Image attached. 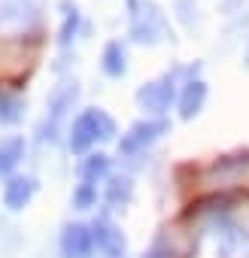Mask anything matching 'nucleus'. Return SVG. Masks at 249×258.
Segmentation results:
<instances>
[{"label": "nucleus", "mask_w": 249, "mask_h": 258, "mask_svg": "<svg viewBox=\"0 0 249 258\" xmlns=\"http://www.w3.org/2000/svg\"><path fill=\"white\" fill-rule=\"evenodd\" d=\"M167 121L164 118H140V121H134L128 131L121 134V140H118V152L121 155H137V152H143L146 146H152L161 134H167Z\"/></svg>", "instance_id": "nucleus-6"}, {"label": "nucleus", "mask_w": 249, "mask_h": 258, "mask_svg": "<svg viewBox=\"0 0 249 258\" xmlns=\"http://www.w3.org/2000/svg\"><path fill=\"white\" fill-rule=\"evenodd\" d=\"M25 115V100L19 94L0 91V124H16Z\"/></svg>", "instance_id": "nucleus-17"}, {"label": "nucleus", "mask_w": 249, "mask_h": 258, "mask_svg": "<svg viewBox=\"0 0 249 258\" xmlns=\"http://www.w3.org/2000/svg\"><path fill=\"white\" fill-rule=\"evenodd\" d=\"M58 249H61V258H91L94 249H97L94 246L91 225H82V222L64 225L61 240H58Z\"/></svg>", "instance_id": "nucleus-8"}, {"label": "nucleus", "mask_w": 249, "mask_h": 258, "mask_svg": "<svg viewBox=\"0 0 249 258\" xmlns=\"http://www.w3.org/2000/svg\"><path fill=\"white\" fill-rule=\"evenodd\" d=\"M25 158V137L13 134V137H4L0 140V176H13V170L22 164Z\"/></svg>", "instance_id": "nucleus-13"}, {"label": "nucleus", "mask_w": 249, "mask_h": 258, "mask_svg": "<svg viewBox=\"0 0 249 258\" xmlns=\"http://www.w3.org/2000/svg\"><path fill=\"white\" fill-rule=\"evenodd\" d=\"M91 234H94V246L106 255V258H121L125 249H128V240L118 231V225H112L109 219H97L91 225Z\"/></svg>", "instance_id": "nucleus-10"}, {"label": "nucleus", "mask_w": 249, "mask_h": 258, "mask_svg": "<svg viewBox=\"0 0 249 258\" xmlns=\"http://www.w3.org/2000/svg\"><path fill=\"white\" fill-rule=\"evenodd\" d=\"M176 100H179L176 97V82H173L170 73L137 88V106L146 109V112H152V115H164Z\"/></svg>", "instance_id": "nucleus-5"}, {"label": "nucleus", "mask_w": 249, "mask_h": 258, "mask_svg": "<svg viewBox=\"0 0 249 258\" xmlns=\"http://www.w3.org/2000/svg\"><path fill=\"white\" fill-rule=\"evenodd\" d=\"M207 94H210V88H207V82L204 79H189L185 85H182V91H179V100H176V106H179V118H195L201 109H204V103H207Z\"/></svg>", "instance_id": "nucleus-11"}, {"label": "nucleus", "mask_w": 249, "mask_h": 258, "mask_svg": "<svg viewBox=\"0 0 249 258\" xmlns=\"http://www.w3.org/2000/svg\"><path fill=\"white\" fill-rule=\"evenodd\" d=\"M76 97H79V85H76V82H61V85L49 94V100H46V121H43V131H40L43 140H55L58 127H61L64 115L73 109Z\"/></svg>", "instance_id": "nucleus-4"}, {"label": "nucleus", "mask_w": 249, "mask_h": 258, "mask_svg": "<svg viewBox=\"0 0 249 258\" xmlns=\"http://www.w3.org/2000/svg\"><path fill=\"white\" fill-rule=\"evenodd\" d=\"M131 40L137 46H158L164 43L170 34V22L164 16V10L152 0H140V4L131 7V28H128Z\"/></svg>", "instance_id": "nucleus-3"}, {"label": "nucleus", "mask_w": 249, "mask_h": 258, "mask_svg": "<svg viewBox=\"0 0 249 258\" xmlns=\"http://www.w3.org/2000/svg\"><path fill=\"white\" fill-rule=\"evenodd\" d=\"M167 255H170V252H161V243H155V249H149L143 258H167Z\"/></svg>", "instance_id": "nucleus-19"}, {"label": "nucleus", "mask_w": 249, "mask_h": 258, "mask_svg": "<svg viewBox=\"0 0 249 258\" xmlns=\"http://www.w3.org/2000/svg\"><path fill=\"white\" fill-rule=\"evenodd\" d=\"M61 7H64V13H61V28H58V46L67 49V46L76 40V31H79L82 16H79V7L70 4V0H64Z\"/></svg>", "instance_id": "nucleus-16"}, {"label": "nucleus", "mask_w": 249, "mask_h": 258, "mask_svg": "<svg viewBox=\"0 0 249 258\" xmlns=\"http://www.w3.org/2000/svg\"><path fill=\"white\" fill-rule=\"evenodd\" d=\"M100 70L109 76V79H121L128 73V55H125V46L118 40H109L103 46V55H100Z\"/></svg>", "instance_id": "nucleus-12"}, {"label": "nucleus", "mask_w": 249, "mask_h": 258, "mask_svg": "<svg viewBox=\"0 0 249 258\" xmlns=\"http://www.w3.org/2000/svg\"><path fill=\"white\" fill-rule=\"evenodd\" d=\"M97 204V185H88V182H79L73 188V207L76 210H91Z\"/></svg>", "instance_id": "nucleus-18"}, {"label": "nucleus", "mask_w": 249, "mask_h": 258, "mask_svg": "<svg viewBox=\"0 0 249 258\" xmlns=\"http://www.w3.org/2000/svg\"><path fill=\"white\" fill-rule=\"evenodd\" d=\"M246 64H249V49H246Z\"/></svg>", "instance_id": "nucleus-20"}, {"label": "nucleus", "mask_w": 249, "mask_h": 258, "mask_svg": "<svg viewBox=\"0 0 249 258\" xmlns=\"http://www.w3.org/2000/svg\"><path fill=\"white\" fill-rule=\"evenodd\" d=\"M106 173H109V155H103V152H91L79 161V179L88 185L100 182Z\"/></svg>", "instance_id": "nucleus-14"}, {"label": "nucleus", "mask_w": 249, "mask_h": 258, "mask_svg": "<svg viewBox=\"0 0 249 258\" xmlns=\"http://www.w3.org/2000/svg\"><path fill=\"white\" fill-rule=\"evenodd\" d=\"M112 137H115V121H112V115L103 112V109H97V106H91V109H82L73 118L67 143H70V152L73 155H82L85 158L94 143H106Z\"/></svg>", "instance_id": "nucleus-2"}, {"label": "nucleus", "mask_w": 249, "mask_h": 258, "mask_svg": "<svg viewBox=\"0 0 249 258\" xmlns=\"http://www.w3.org/2000/svg\"><path fill=\"white\" fill-rule=\"evenodd\" d=\"M37 191H40V182L34 176H10L4 185V207L10 213H22L34 201Z\"/></svg>", "instance_id": "nucleus-9"}, {"label": "nucleus", "mask_w": 249, "mask_h": 258, "mask_svg": "<svg viewBox=\"0 0 249 258\" xmlns=\"http://www.w3.org/2000/svg\"><path fill=\"white\" fill-rule=\"evenodd\" d=\"M37 22V0H0V34H22Z\"/></svg>", "instance_id": "nucleus-7"}, {"label": "nucleus", "mask_w": 249, "mask_h": 258, "mask_svg": "<svg viewBox=\"0 0 249 258\" xmlns=\"http://www.w3.org/2000/svg\"><path fill=\"white\" fill-rule=\"evenodd\" d=\"M198 249L210 258H249V228L231 216H216L204 228Z\"/></svg>", "instance_id": "nucleus-1"}, {"label": "nucleus", "mask_w": 249, "mask_h": 258, "mask_svg": "<svg viewBox=\"0 0 249 258\" xmlns=\"http://www.w3.org/2000/svg\"><path fill=\"white\" fill-rule=\"evenodd\" d=\"M131 198H134V182H131L128 176H112V179L106 182L103 201H106L109 207L121 210V207H128V204H131Z\"/></svg>", "instance_id": "nucleus-15"}]
</instances>
